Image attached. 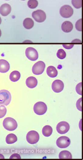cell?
Instances as JSON below:
<instances>
[{
  "mask_svg": "<svg viewBox=\"0 0 83 160\" xmlns=\"http://www.w3.org/2000/svg\"><path fill=\"white\" fill-rule=\"evenodd\" d=\"M32 17L36 21L39 23L43 22L46 19V13L41 9L33 12Z\"/></svg>",
  "mask_w": 83,
  "mask_h": 160,
  "instance_id": "8",
  "label": "cell"
},
{
  "mask_svg": "<svg viewBox=\"0 0 83 160\" xmlns=\"http://www.w3.org/2000/svg\"><path fill=\"white\" fill-rule=\"evenodd\" d=\"M28 6L31 9H35L38 5V2L37 0H29L28 2Z\"/></svg>",
  "mask_w": 83,
  "mask_h": 160,
  "instance_id": "22",
  "label": "cell"
},
{
  "mask_svg": "<svg viewBox=\"0 0 83 160\" xmlns=\"http://www.w3.org/2000/svg\"><path fill=\"white\" fill-rule=\"evenodd\" d=\"M26 84L30 88H34L38 85L37 80L34 76H30L27 79Z\"/></svg>",
  "mask_w": 83,
  "mask_h": 160,
  "instance_id": "14",
  "label": "cell"
},
{
  "mask_svg": "<svg viewBox=\"0 0 83 160\" xmlns=\"http://www.w3.org/2000/svg\"><path fill=\"white\" fill-rule=\"evenodd\" d=\"M2 23V19L1 18V17H0V24H1Z\"/></svg>",
  "mask_w": 83,
  "mask_h": 160,
  "instance_id": "34",
  "label": "cell"
},
{
  "mask_svg": "<svg viewBox=\"0 0 83 160\" xmlns=\"http://www.w3.org/2000/svg\"><path fill=\"white\" fill-rule=\"evenodd\" d=\"M70 130V125L67 122L62 121L57 125L56 130L59 134H63L68 132Z\"/></svg>",
  "mask_w": 83,
  "mask_h": 160,
  "instance_id": "10",
  "label": "cell"
},
{
  "mask_svg": "<svg viewBox=\"0 0 83 160\" xmlns=\"http://www.w3.org/2000/svg\"><path fill=\"white\" fill-rule=\"evenodd\" d=\"M21 75L20 72L15 71L12 72L9 75V79L12 82L17 81L20 78Z\"/></svg>",
  "mask_w": 83,
  "mask_h": 160,
  "instance_id": "19",
  "label": "cell"
},
{
  "mask_svg": "<svg viewBox=\"0 0 83 160\" xmlns=\"http://www.w3.org/2000/svg\"><path fill=\"white\" fill-rule=\"evenodd\" d=\"M47 106L43 102H39L35 104L34 107V112L38 115H43L47 112Z\"/></svg>",
  "mask_w": 83,
  "mask_h": 160,
  "instance_id": "3",
  "label": "cell"
},
{
  "mask_svg": "<svg viewBox=\"0 0 83 160\" xmlns=\"http://www.w3.org/2000/svg\"><path fill=\"white\" fill-rule=\"evenodd\" d=\"M22 1H25V0H22Z\"/></svg>",
  "mask_w": 83,
  "mask_h": 160,
  "instance_id": "35",
  "label": "cell"
},
{
  "mask_svg": "<svg viewBox=\"0 0 83 160\" xmlns=\"http://www.w3.org/2000/svg\"><path fill=\"white\" fill-rule=\"evenodd\" d=\"M10 159H21V156L18 154H14L11 155Z\"/></svg>",
  "mask_w": 83,
  "mask_h": 160,
  "instance_id": "29",
  "label": "cell"
},
{
  "mask_svg": "<svg viewBox=\"0 0 83 160\" xmlns=\"http://www.w3.org/2000/svg\"><path fill=\"white\" fill-rule=\"evenodd\" d=\"M2 35V32L1 30V29H0V37H1V36Z\"/></svg>",
  "mask_w": 83,
  "mask_h": 160,
  "instance_id": "33",
  "label": "cell"
},
{
  "mask_svg": "<svg viewBox=\"0 0 83 160\" xmlns=\"http://www.w3.org/2000/svg\"><path fill=\"white\" fill-rule=\"evenodd\" d=\"M42 134L45 137H49L51 135L53 132V129L49 125H46L43 128Z\"/></svg>",
  "mask_w": 83,
  "mask_h": 160,
  "instance_id": "20",
  "label": "cell"
},
{
  "mask_svg": "<svg viewBox=\"0 0 83 160\" xmlns=\"http://www.w3.org/2000/svg\"><path fill=\"white\" fill-rule=\"evenodd\" d=\"M17 140V137L15 134L10 133L6 138V143L8 144H13Z\"/></svg>",
  "mask_w": 83,
  "mask_h": 160,
  "instance_id": "18",
  "label": "cell"
},
{
  "mask_svg": "<svg viewBox=\"0 0 83 160\" xmlns=\"http://www.w3.org/2000/svg\"><path fill=\"white\" fill-rule=\"evenodd\" d=\"M70 144V140L66 136L59 137L56 140V145L60 148H65L68 147Z\"/></svg>",
  "mask_w": 83,
  "mask_h": 160,
  "instance_id": "9",
  "label": "cell"
},
{
  "mask_svg": "<svg viewBox=\"0 0 83 160\" xmlns=\"http://www.w3.org/2000/svg\"><path fill=\"white\" fill-rule=\"evenodd\" d=\"M72 24L70 21H65L63 23L62 25V30L65 32H70L73 29Z\"/></svg>",
  "mask_w": 83,
  "mask_h": 160,
  "instance_id": "15",
  "label": "cell"
},
{
  "mask_svg": "<svg viewBox=\"0 0 83 160\" xmlns=\"http://www.w3.org/2000/svg\"><path fill=\"white\" fill-rule=\"evenodd\" d=\"M45 67V64L43 61H38L33 66L32 68L33 73L36 75L42 74L44 71Z\"/></svg>",
  "mask_w": 83,
  "mask_h": 160,
  "instance_id": "5",
  "label": "cell"
},
{
  "mask_svg": "<svg viewBox=\"0 0 83 160\" xmlns=\"http://www.w3.org/2000/svg\"><path fill=\"white\" fill-rule=\"evenodd\" d=\"M11 11V6L7 3L2 4L0 7V13L2 16H7Z\"/></svg>",
  "mask_w": 83,
  "mask_h": 160,
  "instance_id": "12",
  "label": "cell"
},
{
  "mask_svg": "<svg viewBox=\"0 0 83 160\" xmlns=\"http://www.w3.org/2000/svg\"><path fill=\"white\" fill-rule=\"evenodd\" d=\"M25 55L28 59L32 61L37 60L39 58L37 51L33 47H28L25 50Z\"/></svg>",
  "mask_w": 83,
  "mask_h": 160,
  "instance_id": "7",
  "label": "cell"
},
{
  "mask_svg": "<svg viewBox=\"0 0 83 160\" xmlns=\"http://www.w3.org/2000/svg\"><path fill=\"white\" fill-rule=\"evenodd\" d=\"M66 54L65 51L62 49L58 50L57 53V57L60 59H63L66 58Z\"/></svg>",
  "mask_w": 83,
  "mask_h": 160,
  "instance_id": "23",
  "label": "cell"
},
{
  "mask_svg": "<svg viewBox=\"0 0 83 160\" xmlns=\"http://www.w3.org/2000/svg\"><path fill=\"white\" fill-rule=\"evenodd\" d=\"M23 25L25 28L30 29L34 27V21L30 18H25L23 22Z\"/></svg>",
  "mask_w": 83,
  "mask_h": 160,
  "instance_id": "17",
  "label": "cell"
},
{
  "mask_svg": "<svg viewBox=\"0 0 83 160\" xmlns=\"http://www.w3.org/2000/svg\"><path fill=\"white\" fill-rule=\"evenodd\" d=\"M6 1H9V0H6Z\"/></svg>",
  "mask_w": 83,
  "mask_h": 160,
  "instance_id": "36",
  "label": "cell"
},
{
  "mask_svg": "<svg viewBox=\"0 0 83 160\" xmlns=\"http://www.w3.org/2000/svg\"><path fill=\"white\" fill-rule=\"evenodd\" d=\"M72 43H81V41L80 40H78V39H74L72 41Z\"/></svg>",
  "mask_w": 83,
  "mask_h": 160,
  "instance_id": "31",
  "label": "cell"
},
{
  "mask_svg": "<svg viewBox=\"0 0 83 160\" xmlns=\"http://www.w3.org/2000/svg\"><path fill=\"white\" fill-rule=\"evenodd\" d=\"M47 73L50 78H55L57 76L58 72L56 68L53 66H50L47 69Z\"/></svg>",
  "mask_w": 83,
  "mask_h": 160,
  "instance_id": "16",
  "label": "cell"
},
{
  "mask_svg": "<svg viewBox=\"0 0 83 160\" xmlns=\"http://www.w3.org/2000/svg\"><path fill=\"white\" fill-rule=\"evenodd\" d=\"M52 88L53 91L55 93H60L63 89V83L60 80H56L52 83Z\"/></svg>",
  "mask_w": 83,
  "mask_h": 160,
  "instance_id": "11",
  "label": "cell"
},
{
  "mask_svg": "<svg viewBox=\"0 0 83 160\" xmlns=\"http://www.w3.org/2000/svg\"><path fill=\"white\" fill-rule=\"evenodd\" d=\"M72 5L76 9H80L82 7V0H72Z\"/></svg>",
  "mask_w": 83,
  "mask_h": 160,
  "instance_id": "24",
  "label": "cell"
},
{
  "mask_svg": "<svg viewBox=\"0 0 83 160\" xmlns=\"http://www.w3.org/2000/svg\"><path fill=\"white\" fill-rule=\"evenodd\" d=\"M40 136L38 132L35 131H31L27 135V141L31 144H34L39 141Z\"/></svg>",
  "mask_w": 83,
  "mask_h": 160,
  "instance_id": "4",
  "label": "cell"
},
{
  "mask_svg": "<svg viewBox=\"0 0 83 160\" xmlns=\"http://www.w3.org/2000/svg\"><path fill=\"white\" fill-rule=\"evenodd\" d=\"M11 100V94L9 91L6 90L0 91V105L7 106L10 103Z\"/></svg>",
  "mask_w": 83,
  "mask_h": 160,
  "instance_id": "1",
  "label": "cell"
},
{
  "mask_svg": "<svg viewBox=\"0 0 83 160\" xmlns=\"http://www.w3.org/2000/svg\"><path fill=\"white\" fill-rule=\"evenodd\" d=\"M76 28L78 31H82V19L78 20L76 24Z\"/></svg>",
  "mask_w": 83,
  "mask_h": 160,
  "instance_id": "26",
  "label": "cell"
},
{
  "mask_svg": "<svg viewBox=\"0 0 83 160\" xmlns=\"http://www.w3.org/2000/svg\"><path fill=\"white\" fill-rule=\"evenodd\" d=\"M81 100H82V98H80L79 100L77 102V107L78 109L79 110H80V111H82V109H81Z\"/></svg>",
  "mask_w": 83,
  "mask_h": 160,
  "instance_id": "28",
  "label": "cell"
},
{
  "mask_svg": "<svg viewBox=\"0 0 83 160\" xmlns=\"http://www.w3.org/2000/svg\"><path fill=\"white\" fill-rule=\"evenodd\" d=\"M82 83H79V84H78L77 86H76V92H77L78 94L80 95H82Z\"/></svg>",
  "mask_w": 83,
  "mask_h": 160,
  "instance_id": "27",
  "label": "cell"
},
{
  "mask_svg": "<svg viewBox=\"0 0 83 160\" xmlns=\"http://www.w3.org/2000/svg\"><path fill=\"white\" fill-rule=\"evenodd\" d=\"M0 159H4V157L2 154H0Z\"/></svg>",
  "mask_w": 83,
  "mask_h": 160,
  "instance_id": "32",
  "label": "cell"
},
{
  "mask_svg": "<svg viewBox=\"0 0 83 160\" xmlns=\"http://www.w3.org/2000/svg\"><path fill=\"white\" fill-rule=\"evenodd\" d=\"M9 68L10 65L8 61L5 60H0V73H7L9 71Z\"/></svg>",
  "mask_w": 83,
  "mask_h": 160,
  "instance_id": "13",
  "label": "cell"
},
{
  "mask_svg": "<svg viewBox=\"0 0 83 160\" xmlns=\"http://www.w3.org/2000/svg\"><path fill=\"white\" fill-rule=\"evenodd\" d=\"M63 47L64 48H66L67 50H69V49H71L74 46V45L72 44H63Z\"/></svg>",
  "mask_w": 83,
  "mask_h": 160,
  "instance_id": "30",
  "label": "cell"
},
{
  "mask_svg": "<svg viewBox=\"0 0 83 160\" xmlns=\"http://www.w3.org/2000/svg\"><path fill=\"white\" fill-rule=\"evenodd\" d=\"M7 113V109L4 105H0V118L3 117Z\"/></svg>",
  "mask_w": 83,
  "mask_h": 160,
  "instance_id": "25",
  "label": "cell"
},
{
  "mask_svg": "<svg viewBox=\"0 0 83 160\" xmlns=\"http://www.w3.org/2000/svg\"><path fill=\"white\" fill-rule=\"evenodd\" d=\"M3 126L6 130L9 131L15 130L17 127L16 121L11 117H7L3 121Z\"/></svg>",
  "mask_w": 83,
  "mask_h": 160,
  "instance_id": "2",
  "label": "cell"
},
{
  "mask_svg": "<svg viewBox=\"0 0 83 160\" xmlns=\"http://www.w3.org/2000/svg\"><path fill=\"white\" fill-rule=\"evenodd\" d=\"M60 13V15L64 18H69L73 15V9L69 5H64L61 7Z\"/></svg>",
  "mask_w": 83,
  "mask_h": 160,
  "instance_id": "6",
  "label": "cell"
},
{
  "mask_svg": "<svg viewBox=\"0 0 83 160\" xmlns=\"http://www.w3.org/2000/svg\"><path fill=\"white\" fill-rule=\"evenodd\" d=\"M72 157L71 153L67 150L61 151L59 154L60 159H71Z\"/></svg>",
  "mask_w": 83,
  "mask_h": 160,
  "instance_id": "21",
  "label": "cell"
}]
</instances>
